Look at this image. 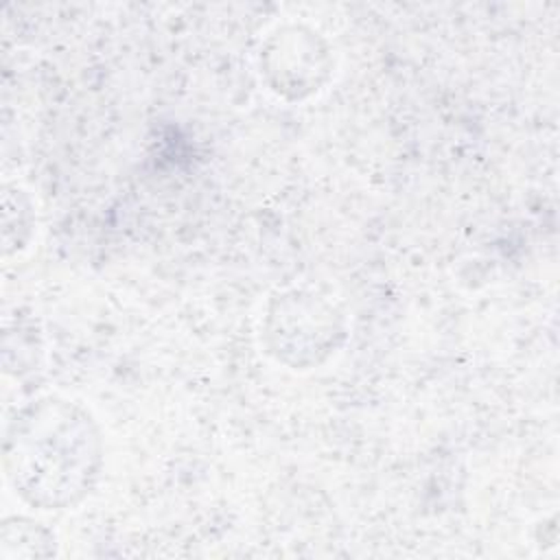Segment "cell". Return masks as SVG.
<instances>
[{"label":"cell","instance_id":"cell-1","mask_svg":"<svg viewBox=\"0 0 560 560\" xmlns=\"http://www.w3.org/2000/svg\"><path fill=\"white\" fill-rule=\"evenodd\" d=\"M101 438L88 411L61 398H39L11 420L4 468L31 505L59 510L81 501L101 470Z\"/></svg>","mask_w":560,"mask_h":560}]
</instances>
